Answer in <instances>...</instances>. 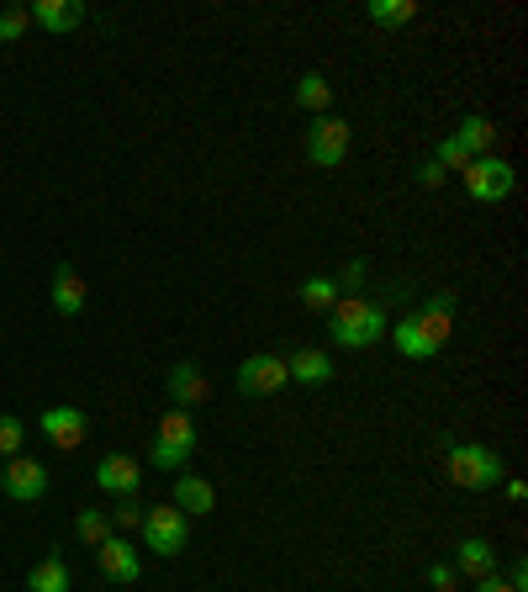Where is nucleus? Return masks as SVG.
Listing matches in <instances>:
<instances>
[{"mask_svg":"<svg viewBox=\"0 0 528 592\" xmlns=\"http://www.w3.org/2000/svg\"><path fill=\"white\" fill-rule=\"evenodd\" d=\"M386 339L397 344V355H408V360H439L444 344L455 339V296L449 292L428 296V301H423L417 312H408Z\"/></svg>","mask_w":528,"mask_h":592,"instance_id":"1","label":"nucleus"},{"mask_svg":"<svg viewBox=\"0 0 528 592\" xmlns=\"http://www.w3.org/2000/svg\"><path fill=\"white\" fill-rule=\"evenodd\" d=\"M328 333H333L338 350H370V344H381L386 333H391V323H386L381 301H370V296H338L333 312H328Z\"/></svg>","mask_w":528,"mask_h":592,"instance_id":"2","label":"nucleus"},{"mask_svg":"<svg viewBox=\"0 0 528 592\" xmlns=\"http://www.w3.org/2000/svg\"><path fill=\"white\" fill-rule=\"evenodd\" d=\"M196 444H202V429H196V418L185 413V408H170V413L159 418V429H153L148 460H153L159 471H180V466H191Z\"/></svg>","mask_w":528,"mask_h":592,"instance_id":"3","label":"nucleus"},{"mask_svg":"<svg viewBox=\"0 0 528 592\" xmlns=\"http://www.w3.org/2000/svg\"><path fill=\"white\" fill-rule=\"evenodd\" d=\"M444 471L455 487H466V492H492L507 466H502V455L492 444H449V460H444Z\"/></svg>","mask_w":528,"mask_h":592,"instance_id":"4","label":"nucleus"},{"mask_svg":"<svg viewBox=\"0 0 528 592\" xmlns=\"http://www.w3.org/2000/svg\"><path fill=\"white\" fill-rule=\"evenodd\" d=\"M466 191L470 202H486V207H497V202H507L513 196V185H518V170L502 159V153H481V159H470L466 164Z\"/></svg>","mask_w":528,"mask_h":592,"instance_id":"5","label":"nucleus"},{"mask_svg":"<svg viewBox=\"0 0 528 592\" xmlns=\"http://www.w3.org/2000/svg\"><path fill=\"white\" fill-rule=\"evenodd\" d=\"M307 159L318 164V170H338L344 159H349V122L344 117H312L307 127Z\"/></svg>","mask_w":528,"mask_h":592,"instance_id":"6","label":"nucleus"},{"mask_svg":"<svg viewBox=\"0 0 528 592\" xmlns=\"http://www.w3.org/2000/svg\"><path fill=\"white\" fill-rule=\"evenodd\" d=\"M144 545L148 550H159V556H180V550L191 545V519H185L175 503L148 508L144 513Z\"/></svg>","mask_w":528,"mask_h":592,"instance_id":"7","label":"nucleus"},{"mask_svg":"<svg viewBox=\"0 0 528 592\" xmlns=\"http://www.w3.org/2000/svg\"><path fill=\"white\" fill-rule=\"evenodd\" d=\"M0 487H5L11 503H37V498L48 492V466L32 460V455H11V460L0 466Z\"/></svg>","mask_w":528,"mask_h":592,"instance_id":"8","label":"nucleus"},{"mask_svg":"<svg viewBox=\"0 0 528 592\" xmlns=\"http://www.w3.org/2000/svg\"><path fill=\"white\" fill-rule=\"evenodd\" d=\"M286 382H291V371H286L280 355H249L238 365V391L243 397H275V391H286Z\"/></svg>","mask_w":528,"mask_h":592,"instance_id":"9","label":"nucleus"},{"mask_svg":"<svg viewBox=\"0 0 528 592\" xmlns=\"http://www.w3.org/2000/svg\"><path fill=\"white\" fill-rule=\"evenodd\" d=\"M95 561H101V577H106V582H122V588L144 577V556H138V545H133V539H122L117 530L95 545Z\"/></svg>","mask_w":528,"mask_h":592,"instance_id":"10","label":"nucleus"},{"mask_svg":"<svg viewBox=\"0 0 528 592\" xmlns=\"http://www.w3.org/2000/svg\"><path fill=\"white\" fill-rule=\"evenodd\" d=\"M37 434L54 449H80L90 434V418L80 408H48V413H37Z\"/></svg>","mask_w":528,"mask_h":592,"instance_id":"11","label":"nucleus"},{"mask_svg":"<svg viewBox=\"0 0 528 592\" xmlns=\"http://www.w3.org/2000/svg\"><path fill=\"white\" fill-rule=\"evenodd\" d=\"M95 487L112 492V498H138L144 466H138L133 455H106V460H95Z\"/></svg>","mask_w":528,"mask_h":592,"instance_id":"12","label":"nucleus"},{"mask_svg":"<svg viewBox=\"0 0 528 592\" xmlns=\"http://www.w3.org/2000/svg\"><path fill=\"white\" fill-rule=\"evenodd\" d=\"M27 22L43 32H74L85 22V5H80V0H32Z\"/></svg>","mask_w":528,"mask_h":592,"instance_id":"13","label":"nucleus"},{"mask_svg":"<svg viewBox=\"0 0 528 592\" xmlns=\"http://www.w3.org/2000/svg\"><path fill=\"white\" fill-rule=\"evenodd\" d=\"M164 386H170L175 408H185V413H191V408H202L206 397H211V382H206V371H202V365H191V360H185V365H175Z\"/></svg>","mask_w":528,"mask_h":592,"instance_id":"14","label":"nucleus"},{"mask_svg":"<svg viewBox=\"0 0 528 592\" xmlns=\"http://www.w3.org/2000/svg\"><path fill=\"white\" fill-rule=\"evenodd\" d=\"M455 571H466L470 582L492 577V571H497V545H492V539H481V534L460 539V545H455Z\"/></svg>","mask_w":528,"mask_h":592,"instance_id":"15","label":"nucleus"},{"mask_svg":"<svg viewBox=\"0 0 528 592\" xmlns=\"http://www.w3.org/2000/svg\"><path fill=\"white\" fill-rule=\"evenodd\" d=\"M449 138H455V144L466 148L470 159H481V153H497V122H492V117H481V112H470V117L460 122V127H455Z\"/></svg>","mask_w":528,"mask_h":592,"instance_id":"16","label":"nucleus"},{"mask_svg":"<svg viewBox=\"0 0 528 592\" xmlns=\"http://www.w3.org/2000/svg\"><path fill=\"white\" fill-rule=\"evenodd\" d=\"M286 371H291L296 386H328V382H333V355L307 344V350H296V355L286 360Z\"/></svg>","mask_w":528,"mask_h":592,"instance_id":"17","label":"nucleus"},{"mask_svg":"<svg viewBox=\"0 0 528 592\" xmlns=\"http://www.w3.org/2000/svg\"><path fill=\"white\" fill-rule=\"evenodd\" d=\"M27 592H74L69 561H64L59 550H48L43 561H32V571H27Z\"/></svg>","mask_w":528,"mask_h":592,"instance_id":"18","label":"nucleus"},{"mask_svg":"<svg viewBox=\"0 0 528 592\" xmlns=\"http://www.w3.org/2000/svg\"><path fill=\"white\" fill-rule=\"evenodd\" d=\"M54 312H59V318H80V312H85V281H80L74 265L54 270Z\"/></svg>","mask_w":528,"mask_h":592,"instance_id":"19","label":"nucleus"},{"mask_svg":"<svg viewBox=\"0 0 528 592\" xmlns=\"http://www.w3.org/2000/svg\"><path fill=\"white\" fill-rule=\"evenodd\" d=\"M175 508L180 513H211L217 508V487L206 481V476H191V471H180V481H175Z\"/></svg>","mask_w":528,"mask_h":592,"instance_id":"20","label":"nucleus"},{"mask_svg":"<svg viewBox=\"0 0 528 592\" xmlns=\"http://www.w3.org/2000/svg\"><path fill=\"white\" fill-rule=\"evenodd\" d=\"M296 106H307V112H318V117H328V106H333V86H328V75H318V69H307V75L296 80Z\"/></svg>","mask_w":528,"mask_h":592,"instance_id":"21","label":"nucleus"},{"mask_svg":"<svg viewBox=\"0 0 528 592\" xmlns=\"http://www.w3.org/2000/svg\"><path fill=\"white\" fill-rule=\"evenodd\" d=\"M338 281H333V275H307V281H301V307H307V312H333V301H338Z\"/></svg>","mask_w":528,"mask_h":592,"instance_id":"22","label":"nucleus"},{"mask_svg":"<svg viewBox=\"0 0 528 592\" xmlns=\"http://www.w3.org/2000/svg\"><path fill=\"white\" fill-rule=\"evenodd\" d=\"M365 16H370L376 27H408L412 16H417V0H370Z\"/></svg>","mask_w":528,"mask_h":592,"instance_id":"23","label":"nucleus"},{"mask_svg":"<svg viewBox=\"0 0 528 592\" xmlns=\"http://www.w3.org/2000/svg\"><path fill=\"white\" fill-rule=\"evenodd\" d=\"M74 534H80V545H90V550H95V545H101V539L112 534V519H106V508H85V513L74 519Z\"/></svg>","mask_w":528,"mask_h":592,"instance_id":"24","label":"nucleus"},{"mask_svg":"<svg viewBox=\"0 0 528 592\" xmlns=\"http://www.w3.org/2000/svg\"><path fill=\"white\" fill-rule=\"evenodd\" d=\"M22 444H27V423L16 413H0V460L22 455Z\"/></svg>","mask_w":528,"mask_h":592,"instance_id":"25","label":"nucleus"},{"mask_svg":"<svg viewBox=\"0 0 528 592\" xmlns=\"http://www.w3.org/2000/svg\"><path fill=\"white\" fill-rule=\"evenodd\" d=\"M27 5H5V11H0V43H22V37H27Z\"/></svg>","mask_w":528,"mask_h":592,"instance_id":"26","label":"nucleus"},{"mask_svg":"<svg viewBox=\"0 0 528 592\" xmlns=\"http://www.w3.org/2000/svg\"><path fill=\"white\" fill-rule=\"evenodd\" d=\"M144 513H148V503H138V498H122L106 519H112V530H144Z\"/></svg>","mask_w":528,"mask_h":592,"instance_id":"27","label":"nucleus"},{"mask_svg":"<svg viewBox=\"0 0 528 592\" xmlns=\"http://www.w3.org/2000/svg\"><path fill=\"white\" fill-rule=\"evenodd\" d=\"M359 286H365V265H359V260H349V265L338 270V292L359 296Z\"/></svg>","mask_w":528,"mask_h":592,"instance_id":"28","label":"nucleus"},{"mask_svg":"<svg viewBox=\"0 0 528 592\" xmlns=\"http://www.w3.org/2000/svg\"><path fill=\"white\" fill-rule=\"evenodd\" d=\"M428 588H434V592H455V566H449V561L428 566Z\"/></svg>","mask_w":528,"mask_h":592,"instance_id":"29","label":"nucleus"},{"mask_svg":"<svg viewBox=\"0 0 528 592\" xmlns=\"http://www.w3.org/2000/svg\"><path fill=\"white\" fill-rule=\"evenodd\" d=\"M502 582H507L513 592H528V561H524V556H513V561H507V577H502Z\"/></svg>","mask_w":528,"mask_h":592,"instance_id":"30","label":"nucleus"},{"mask_svg":"<svg viewBox=\"0 0 528 592\" xmlns=\"http://www.w3.org/2000/svg\"><path fill=\"white\" fill-rule=\"evenodd\" d=\"M444 180H449V175H444V170H439V159H428V164H417V185H423V191H439Z\"/></svg>","mask_w":528,"mask_h":592,"instance_id":"31","label":"nucleus"},{"mask_svg":"<svg viewBox=\"0 0 528 592\" xmlns=\"http://www.w3.org/2000/svg\"><path fill=\"white\" fill-rule=\"evenodd\" d=\"M475 592H513V588L502 582V571H492V577H481V582H475Z\"/></svg>","mask_w":528,"mask_h":592,"instance_id":"32","label":"nucleus"},{"mask_svg":"<svg viewBox=\"0 0 528 592\" xmlns=\"http://www.w3.org/2000/svg\"><path fill=\"white\" fill-rule=\"evenodd\" d=\"M502 481H507V503H524L528 498V487L518 481V476H502Z\"/></svg>","mask_w":528,"mask_h":592,"instance_id":"33","label":"nucleus"},{"mask_svg":"<svg viewBox=\"0 0 528 592\" xmlns=\"http://www.w3.org/2000/svg\"><path fill=\"white\" fill-rule=\"evenodd\" d=\"M0 466H5V460H0Z\"/></svg>","mask_w":528,"mask_h":592,"instance_id":"34","label":"nucleus"}]
</instances>
